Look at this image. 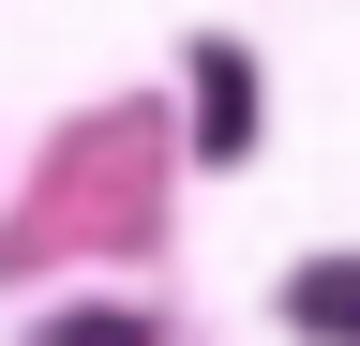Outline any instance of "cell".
<instances>
[{
	"label": "cell",
	"mask_w": 360,
	"mask_h": 346,
	"mask_svg": "<svg viewBox=\"0 0 360 346\" xmlns=\"http://www.w3.org/2000/svg\"><path fill=\"white\" fill-rule=\"evenodd\" d=\"M255 121H270L255 61H240V46L210 30V46H195V151H210V166H240V151H255Z\"/></svg>",
	"instance_id": "obj_1"
},
{
	"label": "cell",
	"mask_w": 360,
	"mask_h": 346,
	"mask_svg": "<svg viewBox=\"0 0 360 346\" xmlns=\"http://www.w3.org/2000/svg\"><path fill=\"white\" fill-rule=\"evenodd\" d=\"M30 346H150V316H135V301H75V316H45Z\"/></svg>",
	"instance_id": "obj_3"
},
{
	"label": "cell",
	"mask_w": 360,
	"mask_h": 346,
	"mask_svg": "<svg viewBox=\"0 0 360 346\" xmlns=\"http://www.w3.org/2000/svg\"><path fill=\"white\" fill-rule=\"evenodd\" d=\"M285 316H300L315 346H360V256H315V271L285 286Z\"/></svg>",
	"instance_id": "obj_2"
}]
</instances>
